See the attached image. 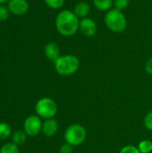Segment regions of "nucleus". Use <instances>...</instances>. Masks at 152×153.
Returning <instances> with one entry per match:
<instances>
[{"label":"nucleus","mask_w":152,"mask_h":153,"mask_svg":"<svg viewBox=\"0 0 152 153\" xmlns=\"http://www.w3.org/2000/svg\"><path fill=\"white\" fill-rule=\"evenodd\" d=\"M144 126L148 130L152 131V111L149 112L145 116V117H144Z\"/></svg>","instance_id":"nucleus-21"},{"label":"nucleus","mask_w":152,"mask_h":153,"mask_svg":"<svg viewBox=\"0 0 152 153\" xmlns=\"http://www.w3.org/2000/svg\"><path fill=\"white\" fill-rule=\"evenodd\" d=\"M58 130V123L56 119L54 118H49L46 119L42 125V133L47 136L51 137L56 134Z\"/></svg>","instance_id":"nucleus-10"},{"label":"nucleus","mask_w":152,"mask_h":153,"mask_svg":"<svg viewBox=\"0 0 152 153\" xmlns=\"http://www.w3.org/2000/svg\"><path fill=\"white\" fill-rule=\"evenodd\" d=\"M44 1H45V4L49 8L54 9V10L61 9L65 3V0H44Z\"/></svg>","instance_id":"nucleus-17"},{"label":"nucleus","mask_w":152,"mask_h":153,"mask_svg":"<svg viewBox=\"0 0 152 153\" xmlns=\"http://www.w3.org/2000/svg\"><path fill=\"white\" fill-rule=\"evenodd\" d=\"M42 121L39 116L31 115L28 117L23 124V131L29 136H36L42 131Z\"/></svg>","instance_id":"nucleus-6"},{"label":"nucleus","mask_w":152,"mask_h":153,"mask_svg":"<svg viewBox=\"0 0 152 153\" xmlns=\"http://www.w3.org/2000/svg\"><path fill=\"white\" fill-rule=\"evenodd\" d=\"M54 64L56 73L62 76L73 75L80 68L79 58L71 54L60 56Z\"/></svg>","instance_id":"nucleus-2"},{"label":"nucleus","mask_w":152,"mask_h":153,"mask_svg":"<svg viewBox=\"0 0 152 153\" xmlns=\"http://www.w3.org/2000/svg\"><path fill=\"white\" fill-rule=\"evenodd\" d=\"M44 53L48 60L55 63L60 56V48L56 42H49L45 46Z\"/></svg>","instance_id":"nucleus-9"},{"label":"nucleus","mask_w":152,"mask_h":153,"mask_svg":"<svg viewBox=\"0 0 152 153\" xmlns=\"http://www.w3.org/2000/svg\"><path fill=\"white\" fill-rule=\"evenodd\" d=\"M130 0H113V5L115 6V9H117L119 11H123L127 8L129 5Z\"/></svg>","instance_id":"nucleus-18"},{"label":"nucleus","mask_w":152,"mask_h":153,"mask_svg":"<svg viewBox=\"0 0 152 153\" xmlns=\"http://www.w3.org/2000/svg\"><path fill=\"white\" fill-rule=\"evenodd\" d=\"M105 24L113 32H122L127 26L126 17L122 11L117 9H111L105 14Z\"/></svg>","instance_id":"nucleus-3"},{"label":"nucleus","mask_w":152,"mask_h":153,"mask_svg":"<svg viewBox=\"0 0 152 153\" xmlns=\"http://www.w3.org/2000/svg\"><path fill=\"white\" fill-rule=\"evenodd\" d=\"M79 30L83 36L90 38V37H93L97 33L98 26H97L96 22L93 19L90 17H85L80 21Z\"/></svg>","instance_id":"nucleus-7"},{"label":"nucleus","mask_w":152,"mask_h":153,"mask_svg":"<svg viewBox=\"0 0 152 153\" xmlns=\"http://www.w3.org/2000/svg\"><path fill=\"white\" fill-rule=\"evenodd\" d=\"M137 148L141 153H151L152 152V142L150 140H143L139 143Z\"/></svg>","instance_id":"nucleus-14"},{"label":"nucleus","mask_w":152,"mask_h":153,"mask_svg":"<svg viewBox=\"0 0 152 153\" xmlns=\"http://www.w3.org/2000/svg\"><path fill=\"white\" fill-rule=\"evenodd\" d=\"M10 11L7 6H4V4H0V22H4L8 19Z\"/></svg>","instance_id":"nucleus-19"},{"label":"nucleus","mask_w":152,"mask_h":153,"mask_svg":"<svg viewBox=\"0 0 152 153\" xmlns=\"http://www.w3.org/2000/svg\"><path fill=\"white\" fill-rule=\"evenodd\" d=\"M35 110L37 116L43 119L53 118L58 110L56 103L50 98H42L36 103Z\"/></svg>","instance_id":"nucleus-5"},{"label":"nucleus","mask_w":152,"mask_h":153,"mask_svg":"<svg viewBox=\"0 0 152 153\" xmlns=\"http://www.w3.org/2000/svg\"><path fill=\"white\" fill-rule=\"evenodd\" d=\"M7 7L11 13L17 16L24 15L29 10V3L27 0H10Z\"/></svg>","instance_id":"nucleus-8"},{"label":"nucleus","mask_w":152,"mask_h":153,"mask_svg":"<svg viewBox=\"0 0 152 153\" xmlns=\"http://www.w3.org/2000/svg\"><path fill=\"white\" fill-rule=\"evenodd\" d=\"M119 153H141L139 149L133 145H126L121 149Z\"/></svg>","instance_id":"nucleus-20"},{"label":"nucleus","mask_w":152,"mask_h":153,"mask_svg":"<svg viewBox=\"0 0 152 153\" xmlns=\"http://www.w3.org/2000/svg\"><path fill=\"white\" fill-rule=\"evenodd\" d=\"M11 135V127L7 123H0V140L7 139Z\"/></svg>","instance_id":"nucleus-15"},{"label":"nucleus","mask_w":152,"mask_h":153,"mask_svg":"<svg viewBox=\"0 0 152 153\" xmlns=\"http://www.w3.org/2000/svg\"><path fill=\"white\" fill-rule=\"evenodd\" d=\"M92 2L94 6L102 12H108L113 6V0H92Z\"/></svg>","instance_id":"nucleus-12"},{"label":"nucleus","mask_w":152,"mask_h":153,"mask_svg":"<svg viewBox=\"0 0 152 153\" xmlns=\"http://www.w3.org/2000/svg\"><path fill=\"white\" fill-rule=\"evenodd\" d=\"M0 153H20L18 145L14 144L13 143H9L2 146Z\"/></svg>","instance_id":"nucleus-16"},{"label":"nucleus","mask_w":152,"mask_h":153,"mask_svg":"<svg viewBox=\"0 0 152 153\" xmlns=\"http://www.w3.org/2000/svg\"><path fill=\"white\" fill-rule=\"evenodd\" d=\"M73 147L72 145H70L69 143H65L64 144H62L59 148V153H73Z\"/></svg>","instance_id":"nucleus-22"},{"label":"nucleus","mask_w":152,"mask_h":153,"mask_svg":"<svg viewBox=\"0 0 152 153\" xmlns=\"http://www.w3.org/2000/svg\"><path fill=\"white\" fill-rule=\"evenodd\" d=\"M55 25L59 34L64 37H72L79 30L80 21L73 11L65 9L56 16Z\"/></svg>","instance_id":"nucleus-1"},{"label":"nucleus","mask_w":152,"mask_h":153,"mask_svg":"<svg viewBox=\"0 0 152 153\" xmlns=\"http://www.w3.org/2000/svg\"><path fill=\"white\" fill-rule=\"evenodd\" d=\"M26 137L27 134L24 131L22 130L15 131L13 134V143L16 145H22L25 143Z\"/></svg>","instance_id":"nucleus-13"},{"label":"nucleus","mask_w":152,"mask_h":153,"mask_svg":"<svg viewBox=\"0 0 152 153\" xmlns=\"http://www.w3.org/2000/svg\"><path fill=\"white\" fill-rule=\"evenodd\" d=\"M64 136L65 143H69L73 147H75L84 143L87 138V131L82 125L73 124L67 127Z\"/></svg>","instance_id":"nucleus-4"},{"label":"nucleus","mask_w":152,"mask_h":153,"mask_svg":"<svg viewBox=\"0 0 152 153\" xmlns=\"http://www.w3.org/2000/svg\"><path fill=\"white\" fill-rule=\"evenodd\" d=\"M73 13L79 19L88 17L90 13V5L86 2H79L74 5Z\"/></svg>","instance_id":"nucleus-11"},{"label":"nucleus","mask_w":152,"mask_h":153,"mask_svg":"<svg viewBox=\"0 0 152 153\" xmlns=\"http://www.w3.org/2000/svg\"><path fill=\"white\" fill-rule=\"evenodd\" d=\"M10 0H0V4H4L5 3H8Z\"/></svg>","instance_id":"nucleus-24"},{"label":"nucleus","mask_w":152,"mask_h":153,"mask_svg":"<svg viewBox=\"0 0 152 153\" xmlns=\"http://www.w3.org/2000/svg\"><path fill=\"white\" fill-rule=\"evenodd\" d=\"M145 71L148 74L152 75V57L149 58L145 64Z\"/></svg>","instance_id":"nucleus-23"}]
</instances>
